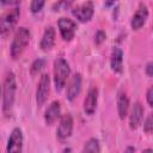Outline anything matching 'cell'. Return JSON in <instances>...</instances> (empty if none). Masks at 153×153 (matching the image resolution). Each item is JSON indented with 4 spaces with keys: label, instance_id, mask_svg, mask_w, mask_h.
I'll use <instances>...</instances> for the list:
<instances>
[{
    "label": "cell",
    "instance_id": "cell-1",
    "mask_svg": "<svg viewBox=\"0 0 153 153\" xmlns=\"http://www.w3.org/2000/svg\"><path fill=\"white\" fill-rule=\"evenodd\" d=\"M16 91H17L16 76L13 73H8L4 80V86H2V111L7 116L13 106Z\"/></svg>",
    "mask_w": 153,
    "mask_h": 153
},
{
    "label": "cell",
    "instance_id": "cell-2",
    "mask_svg": "<svg viewBox=\"0 0 153 153\" xmlns=\"http://www.w3.org/2000/svg\"><path fill=\"white\" fill-rule=\"evenodd\" d=\"M30 37H31V33L27 27L20 26L17 29L13 36L12 43H11V48H10V54L12 59L16 60L23 54V51L25 50V48L27 47L30 42Z\"/></svg>",
    "mask_w": 153,
    "mask_h": 153
},
{
    "label": "cell",
    "instance_id": "cell-3",
    "mask_svg": "<svg viewBox=\"0 0 153 153\" xmlns=\"http://www.w3.org/2000/svg\"><path fill=\"white\" fill-rule=\"evenodd\" d=\"M20 16L19 5L10 7L0 18V33L2 37H6L16 26Z\"/></svg>",
    "mask_w": 153,
    "mask_h": 153
},
{
    "label": "cell",
    "instance_id": "cell-4",
    "mask_svg": "<svg viewBox=\"0 0 153 153\" xmlns=\"http://www.w3.org/2000/svg\"><path fill=\"white\" fill-rule=\"evenodd\" d=\"M68 76H69L68 62L62 57H57L54 61V84L56 91H61L66 86Z\"/></svg>",
    "mask_w": 153,
    "mask_h": 153
},
{
    "label": "cell",
    "instance_id": "cell-5",
    "mask_svg": "<svg viewBox=\"0 0 153 153\" xmlns=\"http://www.w3.org/2000/svg\"><path fill=\"white\" fill-rule=\"evenodd\" d=\"M94 8H93V2L92 1H86L80 5H76L75 7L72 8V14L81 23H86L91 20L93 16Z\"/></svg>",
    "mask_w": 153,
    "mask_h": 153
},
{
    "label": "cell",
    "instance_id": "cell-6",
    "mask_svg": "<svg viewBox=\"0 0 153 153\" xmlns=\"http://www.w3.org/2000/svg\"><path fill=\"white\" fill-rule=\"evenodd\" d=\"M57 26L63 41H72L76 31V23L69 18L61 17L57 20Z\"/></svg>",
    "mask_w": 153,
    "mask_h": 153
},
{
    "label": "cell",
    "instance_id": "cell-7",
    "mask_svg": "<svg viewBox=\"0 0 153 153\" xmlns=\"http://www.w3.org/2000/svg\"><path fill=\"white\" fill-rule=\"evenodd\" d=\"M49 91H50V78L47 73H44L42 74L38 81V86L36 91V102L38 106H42L45 103L49 96Z\"/></svg>",
    "mask_w": 153,
    "mask_h": 153
},
{
    "label": "cell",
    "instance_id": "cell-8",
    "mask_svg": "<svg viewBox=\"0 0 153 153\" xmlns=\"http://www.w3.org/2000/svg\"><path fill=\"white\" fill-rule=\"evenodd\" d=\"M23 152V133L19 128H14L8 137L6 153H22Z\"/></svg>",
    "mask_w": 153,
    "mask_h": 153
},
{
    "label": "cell",
    "instance_id": "cell-9",
    "mask_svg": "<svg viewBox=\"0 0 153 153\" xmlns=\"http://www.w3.org/2000/svg\"><path fill=\"white\" fill-rule=\"evenodd\" d=\"M73 131V117L71 114L62 115L60 117V123L56 130V135L60 140H65L72 135Z\"/></svg>",
    "mask_w": 153,
    "mask_h": 153
},
{
    "label": "cell",
    "instance_id": "cell-10",
    "mask_svg": "<svg viewBox=\"0 0 153 153\" xmlns=\"http://www.w3.org/2000/svg\"><path fill=\"white\" fill-rule=\"evenodd\" d=\"M147 18H148V8H147V6L143 2H140L136 12L134 13V16L131 18V22H130L131 27L134 30L141 29L143 26V24L146 23Z\"/></svg>",
    "mask_w": 153,
    "mask_h": 153
},
{
    "label": "cell",
    "instance_id": "cell-11",
    "mask_svg": "<svg viewBox=\"0 0 153 153\" xmlns=\"http://www.w3.org/2000/svg\"><path fill=\"white\" fill-rule=\"evenodd\" d=\"M80 90H81V74L80 73H75L71 78V80H69V82L67 85V91H66L67 99L69 102L74 100L78 97V94L80 93Z\"/></svg>",
    "mask_w": 153,
    "mask_h": 153
},
{
    "label": "cell",
    "instance_id": "cell-12",
    "mask_svg": "<svg viewBox=\"0 0 153 153\" xmlns=\"http://www.w3.org/2000/svg\"><path fill=\"white\" fill-rule=\"evenodd\" d=\"M98 103V90L97 87H91L87 96L84 99V111L86 115H93Z\"/></svg>",
    "mask_w": 153,
    "mask_h": 153
},
{
    "label": "cell",
    "instance_id": "cell-13",
    "mask_svg": "<svg viewBox=\"0 0 153 153\" xmlns=\"http://www.w3.org/2000/svg\"><path fill=\"white\" fill-rule=\"evenodd\" d=\"M143 118V106L141 105V103L136 102L130 111V116H129V127L130 129H136L140 124L141 121Z\"/></svg>",
    "mask_w": 153,
    "mask_h": 153
},
{
    "label": "cell",
    "instance_id": "cell-14",
    "mask_svg": "<svg viewBox=\"0 0 153 153\" xmlns=\"http://www.w3.org/2000/svg\"><path fill=\"white\" fill-rule=\"evenodd\" d=\"M61 115V105H60V102L57 100H54L45 110L44 112V121L47 124H53Z\"/></svg>",
    "mask_w": 153,
    "mask_h": 153
},
{
    "label": "cell",
    "instance_id": "cell-15",
    "mask_svg": "<svg viewBox=\"0 0 153 153\" xmlns=\"http://www.w3.org/2000/svg\"><path fill=\"white\" fill-rule=\"evenodd\" d=\"M54 43H55V29L51 25H49L44 29L39 47L42 50H50L54 47Z\"/></svg>",
    "mask_w": 153,
    "mask_h": 153
},
{
    "label": "cell",
    "instance_id": "cell-16",
    "mask_svg": "<svg viewBox=\"0 0 153 153\" xmlns=\"http://www.w3.org/2000/svg\"><path fill=\"white\" fill-rule=\"evenodd\" d=\"M110 66L115 73H121L123 69V51L118 47H114L110 57Z\"/></svg>",
    "mask_w": 153,
    "mask_h": 153
},
{
    "label": "cell",
    "instance_id": "cell-17",
    "mask_svg": "<svg viewBox=\"0 0 153 153\" xmlns=\"http://www.w3.org/2000/svg\"><path fill=\"white\" fill-rule=\"evenodd\" d=\"M129 110V99L124 92H118L117 96V111L121 120H124Z\"/></svg>",
    "mask_w": 153,
    "mask_h": 153
},
{
    "label": "cell",
    "instance_id": "cell-18",
    "mask_svg": "<svg viewBox=\"0 0 153 153\" xmlns=\"http://www.w3.org/2000/svg\"><path fill=\"white\" fill-rule=\"evenodd\" d=\"M99 141L96 137H91L90 140H87L82 148V153H99Z\"/></svg>",
    "mask_w": 153,
    "mask_h": 153
},
{
    "label": "cell",
    "instance_id": "cell-19",
    "mask_svg": "<svg viewBox=\"0 0 153 153\" xmlns=\"http://www.w3.org/2000/svg\"><path fill=\"white\" fill-rule=\"evenodd\" d=\"M45 66V61L43 59H37L32 62L31 65V73L32 74H37L38 72H41L43 69V67Z\"/></svg>",
    "mask_w": 153,
    "mask_h": 153
},
{
    "label": "cell",
    "instance_id": "cell-20",
    "mask_svg": "<svg viewBox=\"0 0 153 153\" xmlns=\"http://www.w3.org/2000/svg\"><path fill=\"white\" fill-rule=\"evenodd\" d=\"M143 130L147 134L153 131V114H149L147 116V118L145 120V122H143Z\"/></svg>",
    "mask_w": 153,
    "mask_h": 153
},
{
    "label": "cell",
    "instance_id": "cell-21",
    "mask_svg": "<svg viewBox=\"0 0 153 153\" xmlns=\"http://www.w3.org/2000/svg\"><path fill=\"white\" fill-rule=\"evenodd\" d=\"M43 6H44V1L43 0H33L31 2V5H30V10H31L32 13H37L43 8Z\"/></svg>",
    "mask_w": 153,
    "mask_h": 153
},
{
    "label": "cell",
    "instance_id": "cell-22",
    "mask_svg": "<svg viewBox=\"0 0 153 153\" xmlns=\"http://www.w3.org/2000/svg\"><path fill=\"white\" fill-rule=\"evenodd\" d=\"M105 37H106L105 32H104L103 30H98V31L96 32V36H94V43H96V44L103 43V42L105 41Z\"/></svg>",
    "mask_w": 153,
    "mask_h": 153
},
{
    "label": "cell",
    "instance_id": "cell-23",
    "mask_svg": "<svg viewBox=\"0 0 153 153\" xmlns=\"http://www.w3.org/2000/svg\"><path fill=\"white\" fill-rule=\"evenodd\" d=\"M146 99L149 106H153V85L147 90L146 92Z\"/></svg>",
    "mask_w": 153,
    "mask_h": 153
},
{
    "label": "cell",
    "instance_id": "cell-24",
    "mask_svg": "<svg viewBox=\"0 0 153 153\" xmlns=\"http://www.w3.org/2000/svg\"><path fill=\"white\" fill-rule=\"evenodd\" d=\"M146 74L148 76H153V61H151L146 65Z\"/></svg>",
    "mask_w": 153,
    "mask_h": 153
},
{
    "label": "cell",
    "instance_id": "cell-25",
    "mask_svg": "<svg viewBox=\"0 0 153 153\" xmlns=\"http://www.w3.org/2000/svg\"><path fill=\"white\" fill-rule=\"evenodd\" d=\"M124 153H135V148H134V147H131V146H128V147L126 148Z\"/></svg>",
    "mask_w": 153,
    "mask_h": 153
},
{
    "label": "cell",
    "instance_id": "cell-26",
    "mask_svg": "<svg viewBox=\"0 0 153 153\" xmlns=\"http://www.w3.org/2000/svg\"><path fill=\"white\" fill-rule=\"evenodd\" d=\"M142 153H153V149L152 148H146L142 151Z\"/></svg>",
    "mask_w": 153,
    "mask_h": 153
},
{
    "label": "cell",
    "instance_id": "cell-27",
    "mask_svg": "<svg viewBox=\"0 0 153 153\" xmlns=\"http://www.w3.org/2000/svg\"><path fill=\"white\" fill-rule=\"evenodd\" d=\"M115 2H105V6H110V5H114Z\"/></svg>",
    "mask_w": 153,
    "mask_h": 153
}]
</instances>
